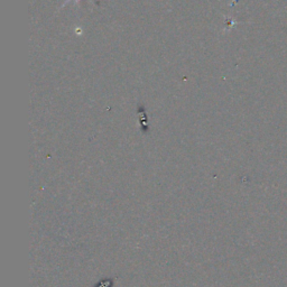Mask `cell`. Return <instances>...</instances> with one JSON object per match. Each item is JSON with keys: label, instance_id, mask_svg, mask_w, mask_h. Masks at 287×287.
I'll return each mask as SVG.
<instances>
[{"label": "cell", "instance_id": "cell-1", "mask_svg": "<svg viewBox=\"0 0 287 287\" xmlns=\"http://www.w3.org/2000/svg\"><path fill=\"white\" fill-rule=\"evenodd\" d=\"M72 1H74L75 3H79V2H80V0H67V1H65V2L63 3V6H62V7L67 6V5H68V3H70V2H72Z\"/></svg>", "mask_w": 287, "mask_h": 287}]
</instances>
